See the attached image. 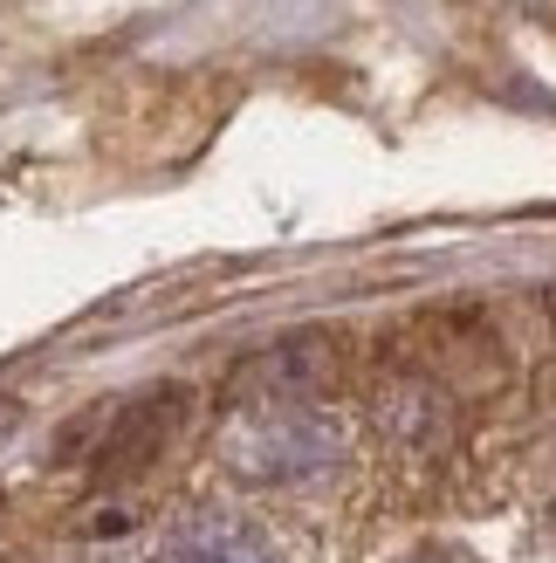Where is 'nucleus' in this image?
I'll list each match as a JSON object with an SVG mask.
<instances>
[{
	"instance_id": "1",
	"label": "nucleus",
	"mask_w": 556,
	"mask_h": 563,
	"mask_svg": "<svg viewBox=\"0 0 556 563\" xmlns=\"http://www.w3.org/2000/svg\"><path fill=\"white\" fill-rule=\"evenodd\" d=\"M357 454L351 419L330 399H255L234 406L220 433V461L247 488H316Z\"/></svg>"
},
{
	"instance_id": "2",
	"label": "nucleus",
	"mask_w": 556,
	"mask_h": 563,
	"mask_svg": "<svg viewBox=\"0 0 556 563\" xmlns=\"http://www.w3.org/2000/svg\"><path fill=\"white\" fill-rule=\"evenodd\" d=\"M371 427L385 440V454L399 461V474H433L440 461L454 454V391H440L420 372H399L392 385L378 391L371 406Z\"/></svg>"
},
{
	"instance_id": "3",
	"label": "nucleus",
	"mask_w": 556,
	"mask_h": 563,
	"mask_svg": "<svg viewBox=\"0 0 556 563\" xmlns=\"http://www.w3.org/2000/svg\"><path fill=\"white\" fill-rule=\"evenodd\" d=\"M179 419H186V391L179 385H152V391H137V399L110 406L97 419V433H90V474H97V482L145 474L165 446H173Z\"/></svg>"
},
{
	"instance_id": "4",
	"label": "nucleus",
	"mask_w": 556,
	"mask_h": 563,
	"mask_svg": "<svg viewBox=\"0 0 556 563\" xmlns=\"http://www.w3.org/2000/svg\"><path fill=\"white\" fill-rule=\"evenodd\" d=\"M152 563H282V543H275L268 522L241 509H186L158 537Z\"/></svg>"
},
{
	"instance_id": "5",
	"label": "nucleus",
	"mask_w": 556,
	"mask_h": 563,
	"mask_svg": "<svg viewBox=\"0 0 556 563\" xmlns=\"http://www.w3.org/2000/svg\"><path fill=\"white\" fill-rule=\"evenodd\" d=\"M330 385H337V351H330V336H282L275 351L241 364L234 406H255V399H323Z\"/></svg>"
},
{
	"instance_id": "6",
	"label": "nucleus",
	"mask_w": 556,
	"mask_h": 563,
	"mask_svg": "<svg viewBox=\"0 0 556 563\" xmlns=\"http://www.w3.org/2000/svg\"><path fill=\"white\" fill-rule=\"evenodd\" d=\"M392 563H481L475 550H460V543H420V550H405Z\"/></svg>"
},
{
	"instance_id": "7",
	"label": "nucleus",
	"mask_w": 556,
	"mask_h": 563,
	"mask_svg": "<svg viewBox=\"0 0 556 563\" xmlns=\"http://www.w3.org/2000/svg\"><path fill=\"white\" fill-rule=\"evenodd\" d=\"M549 529H556V495H549Z\"/></svg>"
}]
</instances>
